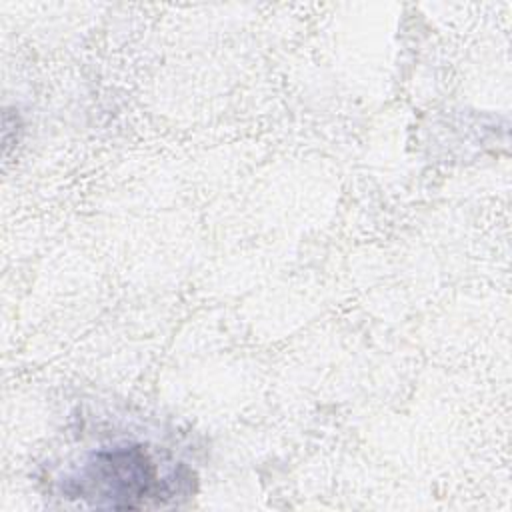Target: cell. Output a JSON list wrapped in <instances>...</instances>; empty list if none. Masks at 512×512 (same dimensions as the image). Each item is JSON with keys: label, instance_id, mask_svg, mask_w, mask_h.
<instances>
[{"label": "cell", "instance_id": "6da1fadb", "mask_svg": "<svg viewBox=\"0 0 512 512\" xmlns=\"http://www.w3.org/2000/svg\"><path fill=\"white\" fill-rule=\"evenodd\" d=\"M66 494L98 508L134 510L148 500L172 496L168 482L142 444H118L92 452L78 474L68 478Z\"/></svg>", "mask_w": 512, "mask_h": 512}]
</instances>
